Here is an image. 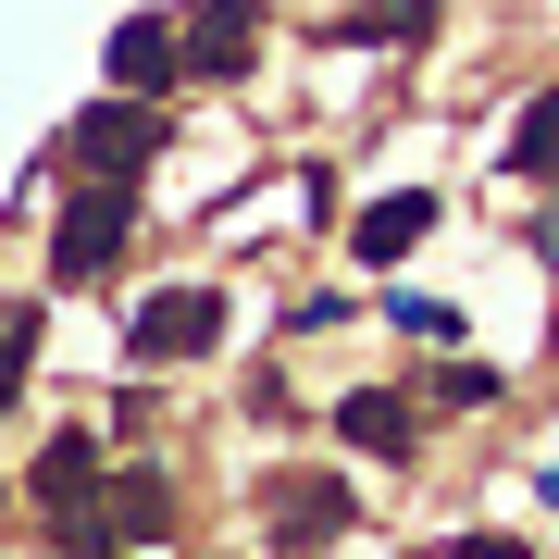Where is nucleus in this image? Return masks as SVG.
<instances>
[{
	"label": "nucleus",
	"mask_w": 559,
	"mask_h": 559,
	"mask_svg": "<svg viewBox=\"0 0 559 559\" xmlns=\"http://www.w3.org/2000/svg\"><path fill=\"white\" fill-rule=\"evenodd\" d=\"M436 212H448V200H436V187H385V200H373V212H360V237H348V249H360V261H373V274H399V261H411L423 237H436Z\"/></svg>",
	"instance_id": "6"
},
{
	"label": "nucleus",
	"mask_w": 559,
	"mask_h": 559,
	"mask_svg": "<svg viewBox=\"0 0 559 559\" xmlns=\"http://www.w3.org/2000/svg\"><path fill=\"white\" fill-rule=\"evenodd\" d=\"M261 522H274V547H336L348 522H360V498H348L336 473H286L274 498H261Z\"/></svg>",
	"instance_id": "4"
},
{
	"label": "nucleus",
	"mask_w": 559,
	"mask_h": 559,
	"mask_svg": "<svg viewBox=\"0 0 559 559\" xmlns=\"http://www.w3.org/2000/svg\"><path fill=\"white\" fill-rule=\"evenodd\" d=\"M87 485H100V448H87V436H50V448H38V498L75 522V510H87Z\"/></svg>",
	"instance_id": "9"
},
{
	"label": "nucleus",
	"mask_w": 559,
	"mask_h": 559,
	"mask_svg": "<svg viewBox=\"0 0 559 559\" xmlns=\"http://www.w3.org/2000/svg\"><path fill=\"white\" fill-rule=\"evenodd\" d=\"M336 436L360 460H411V399H385V385H360V399H336Z\"/></svg>",
	"instance_id": "8"
},
{
	"label": "nucleus",
	"mask_w": 559,
	"mask_h": 559,
	"mask_svg": "<svg viewBox=\"0 0 559 559\" xmlns=\"http://www.w3.org/2000/svg\"><path fill=\"white\" fill-rule=\"evenodd\" d=\"M100 75H112V87H138V100H162V87L187 75L175 13H124V25H112V50H100Z\"/></svg>",
	"instance_id": "5"
},
{
	"label": "nucleus",
	"mask_w": 559,
	"mask_h": 559,
	"mask_svg": "<svg viewBox=\"0 0 559 559\" xmlns=\"http://www.w3.org/2000/svg\"><path fill=\"white\" fill-rule=\"evenodd\" d=\"M261 38V0H200V13L175 25V50H187V75H237Z\"/></svg>",
	"instance_id": "7"
},
{
	"label": "nucleus",
	"mask_w": 559,
	"mask_h": 559,
	"mask_svg": "<svg viewBox=\"0 0 559 559\" xmlns=\"http://www.w3.org/2000/svg\"><path fill=\"white\" fill-rule=\"evenodd\" d=\"M162 138H175V124H162V100L112 87V100H87L75 124H62V162H75V175H150Z\"/></svg>",
	"instance_id": "1"
},
{
	"label": "nucleus",
	"mask_w": 559,
	"mask_h": 559,
	"mask_svg": "<svg viewBox=\"0 0 559 559\" xmlns=\"http://www.w3.org/2000/svg\"><path fill=\"white\" fill-rule=\"evenodd\" d=\"M212 336H224L212 286H162V299H138V323H124V360H200Z\"/></svg>",
	"instance_id": "3"
},
{
	"label": "nucleus",
	"mask_w": 559,
	"mask_h": 559,
	"mask_svg": "<svg viewBox=\"0 0 559 559\" xmlns=\"http://www.w3.org/2000/svg\"><path fill=\"white\" fill-rule=\"evenodd\" d=\"M535 261H547V274H559V212H547V224H535Z\"/></svg>",
	"instance_id": "13"
},
{
	"label": "nucleus",
	"mask_w": 559,
	"mask_h": 559,
	"mask_svg": "<svg viewBox=\"0 0 559 559\" xmlns=\"http://www.w3.org/2000/svg\"><path fill=\"white\" fill-rule=\"evenodd\" d=\"M385 311H399V336H423V348H460V336H473L460 299H385Z\"/></svg>",
	"instance_id": "11"
},
{
	"label": "nucleus",
	"mask_w": 559,
	"mask_h": 559,
	"mask_svg": "<svg viewBox=\"0 0 559 559\" xmlns=\"http://www.w3.org/2000/svg\"><path fill=\"white\" fill-rule=\"evenodd\" d=\"M510 175H535V187H559V87H547V100H522V124H510Z\"/></svg>",
	"instance_id": "10"
},
{
	"label": "nucleus",
	"mask_w": 559,
	"mask_h": 559,
	"mask_svg": "<svg viewBox=\"0 0 559 559\" xmlns=\"http://www.w3.org/2000/svg\"><path fill=\"white\" fill-rule=\"evenodd\" d=\"M25 360H38V311H0V399L25 385Z\"/></svg>",
	"instance_id": "12"
},
{
	"label": "nucleus",
	"mask_w": 559,
	"mask_h": 559,
	"mask_svg": "<svg viewBox=\"0 0 559 559\" xmlns=\"http://www.w3.org/2000/svg\"><path fill=\"white\" fill-rule=\"evenodd\" d=\"M124 224H138V175H75V200H62V237H50V274L87 286L124 261Z\"/></svg>",
	"instance_id": "2"
}]
</instances>
